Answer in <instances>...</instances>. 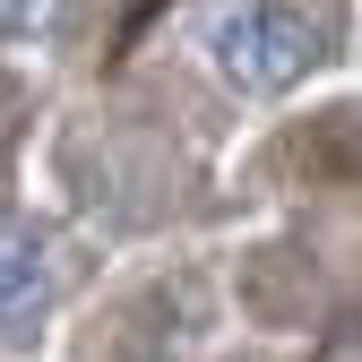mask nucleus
<instances>
[{"label": "nucleus", "mask_w": 362, "mask_h": 362, "mask_svg": "<svg viewBox=\"0 0 362 362\" xmlns=\"http://www.w3.org/2000/svg\"><path fill=\"white\" fill-rule=\"evenodd\" d=\"M69 26V0H0V52H52Z\"/></svg>", "instance_id": "3"}, {"label": "nucleus", "mask_w": 362, "mask_h": 362, "mask_svg": "<svg viewBox=\"0 0 362 362\" xmlns=\"http://www.w3.org/2000/svg\"><path fill=\"white\" fill-rule=\"evenodd\" d=\"M199 61L233 95H285L328 61V18L310 0H216L199 18Z\"/></svg>", "instance_id": "1"}, {"label": "nucleus", "mask_w": 362, "mask_h": 362, "mask_svg": "<svg viewBox=\"0 0 362 362\" xmlns=\"http://www.w3.org/2000/svg\"><path fill=\"white\" fill-rule=\"evenodd\" d=\"M61 285H69L61 233L35 216H0V354H35L52 337Z\"/></svg>", "instance_id": "2"}]
</instances>
